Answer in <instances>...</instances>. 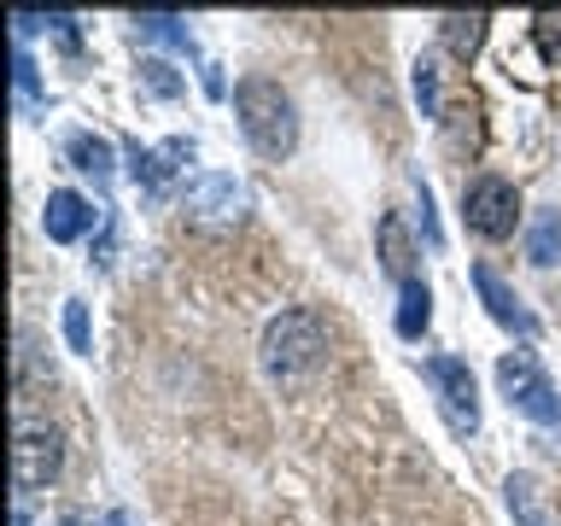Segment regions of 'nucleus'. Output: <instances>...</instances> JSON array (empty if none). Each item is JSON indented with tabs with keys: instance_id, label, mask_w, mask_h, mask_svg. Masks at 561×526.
Here are the masks:
<instances>
[{
	"instance_id": "1",
	"label": "nucleus",
	"mask_w": 561,
	"mask_h": 526,
	"mask_svg": "<svg viewBox=\"0 0 561 526\" xmlns=\"http://www.w3.org/2000/svg\"><path fill=\"white\" fill-rule=\"evenodd\" d=\"M234 117H240V135L252 140V152H263V158H287L298 147L293 94L270 77H245L234 88Z\"/></svg>"
},
{
	"instance_id": "2",
	"label": "nucleus",
	"mask_w": 561,
	"mask_h": 526,
	"mask_svg": "<svg viewBox=\"0 0 561 526\" xmlns=\"http://www.w3.org/2000/svg\"><path fill=\"white\" fill-rule=\"evenodd\" d=\"M328 351V328L316 310H280L270 328H263V375L275 380H298L322 363Z\"/></svg>"
},
{
	"instance_id": "3",
	"label": "nucleus",
	"mask_w": 561,
	"mask_h": 526,
	"mask_svg": "<svg viewBox=\"0 0 561 526\" xmlns=\"http://www.w3.org/2000/svg\"><path fill=\"white\" fill-rule=\"evenodd\" d=\"M497 386H503V398L515 403L520 415H533V421H561V392L550 386V375L538 368L533 351H503L497 357Z\"/></svg>"
},
{
	"instance_id": "4",
	"label": "nucleus",
	"mask_w": 561,
	"mask_h": 526,
	"mask_svg": "<svg viewBox=\"0 0 561 526\" xmlns=\"http://www.w3.org/2000/svg\"><path fill=\"white\" fill-rule=\"evenodd\" d=\"M462 217L480 240H508L515 235V217H520L515 182H503V175H473L462 187Z\"/></svg>"
},
{
	"instance_id": "5",
	"label": "nucleus",
	"mask_w": 561,
	"mask_h": 526,
	"mask_svg": "<svg viewBox=\"0 0 561 526\" xmlns=\"http://www.w3.org/2000/svg\"><path fill=\"white\" fill-rule=\"evenodd\" d=\"M59 462H65L59 433L42 427V421H18V433H12V480H18V491L53 485L59 480Z\"/></svg>"
},
{
	"instance_id": "6",
	"label": "nucleus",
	"mask_w": 561,
	"mask_h": 526,
	"mask_svg": "<svg viewBox=\"0 0 561 526\" xmlns=\"http://www.w3.org/2000/svg\"><path fill=\"white\" fill-rule=\"evenodd\" d=\"M421 375L433 380V392H438V403H445V415H450L456 433L480 427V392H473V375H468L462 357H427V363H421Z\"/></svg>"
},
{
	"instance_id": "7",
	"label": "nucleus",
	"mask_w": 561,
	"mask_h": 526,
	"mask_svg": "<svg viewBox=\"0 0 561 526\" xmlns=\"http://www.w3.org/2000/svg\"><path fill=\"white\" fill-rule=\"evenodd\" d=\"M182 210H193L199 222H234L245 210V187L222 170H199L182 182Z\"/></svg>"
},
{
	"instance_id": "8",
	"label": "nucleus",
	"mask_w": 561,
	"mask_h": 526,
	"mask_svg": "<svg viewBox=\"0 0 561 526\" xmlns=\"http://www.w3.org/2000/svg\"><path fill=\"white\" fill-rule=\"evenodd\" d=\"M473 287H480V298H485V310H491V322H497V328L520 333V340H533V333H538V316L503 287V275L491 270V263H473Z\"/></svg>"
},
{
	"instance_id": "9",
	"label": "nucleus",
	"mask_w": 561,
	"mask_h": 526,
	"mask_svg": "<svg viewBox=\"0 0 561 526\" xmlns=\"http://www.w3.org/2000/svg\"><path fill=\"white\" fill-rule=\"evenodd\" d=\"M42 228H47V240L70 245V240H82L88 228H94V205H88L77 187H53L47 193V210H42Z\"/></svg>"
},
{
	"instance_id": "10",
	"label": "nucleus",
	"mask_w": 561,
	"mask_h": 526,
	"mask_svg": "<svg viewBox=\"0 0 561 526\" xmlns=\"http://www.w3.org/2000/svg\"><path fill=\"white\" fill-rule=\"evenodd\" d=\"M503 503H508V515H515V526H561V515L550 508V491H543L533 473H508Z\"/></svg>"
},
{
	"instance_id": "11",
	"label": "nucleus",
	"mask_w": 561,
	"mask_h": 526,
	"mask_svg": "<svg viewBox=\"0 0 561 526\" xmlns=\"http://www.w3.org/2000/svg\"><path fill=\"white\" fill-rule=\"evenodd\" d=\"M182 158H193V140H170V147H158V152L129 140V170H135V182H147V193H164V182L182 170Z\"/></svg>"
},
{
	"instance_id": "12",
	"label": "nucleus",
	"mask_w": 561,
	"mask_h": 526,
	"mask_svg": "<svg viewBox=\"0 0 561 526\" xmlns=\"http://www.w3.org/2000/svg\"><path fill=\"white\" fill-rule=\"evenodd\" d=\"M485 24L491 18L485 12H450V18H438V42H445V53L450 59H473V53L485 47Z\"/></svg>"
},
{
	"instance_id": "13",
	"label": "nucleus",
	"mask_w": 561,
	"mask_h": 526,
	"mask_svg": "<svg viewBox=\"0 0 561 526\" xmlns=\"http://www.w3.org/2000/svg\"><path fill=\"white\" fill-rule=\"evenodd\" d=\"M526 258H533L538 270L561 263V205H538L533 210V222H526Z\"/></svg>"
},
{
	"instance_id": "14",
	"label": "nucleus",
	"mask_w": 561,
	"mask_h": 526,
	"mask_svg": "<svg viewBox=\"0 0 561 526\" xmlns=\"http://www.w3.org/2000/svg\"><path fill=\"white\" fill-rule=\"evenodd\" d=\"M433 322V293H427V281H403V293H398V333L403 340H421Z\"/></svg>"
},
{
	"instance_id": "15",
	"label": "nucleus",
	"mask_w": 561,
	"mask_h": 526,
	"mask_svg": "<svg viewBox=\"0 0 561 526\" xmlns=\"http://www.w3.org/2000/svg\"><path fill=\"white\" fill-rule=\"evenodd\" d=\"M380 263H386V275L415 281V275H410V263H415V252H410V235H403V217H392V210L380 217Z\"/></svg>"
},
{
	"instance_id": "16",
	"label": "nucleus",
	"mask_w": 561,
	"mask_h": 526,
	"mask_svg": "<svg viewBox=\"0 0 561 526\" xmlns=\"http://www.w3.org/2000/svg\"><path fill=\"white\" fill-rule=\"evenodd\" d=\"M70 164H77L82 175H94V182H112V140L100 135H70Z\"/></svg>"
},
{
	"instance_id": "17",
	"label": "nucleus",
	"mask_w": 561,
	"mask_h": 526,
	"mask_svg": "<svg viewBox=\"0 0 561 526\" xmlns=\"http://www.w3.org/2000/svg\"><path fill=\"white\" fill-rule=\"evenodd\" d=\"M12 77H18V105H24V112H42V82H35V59L24 47L12 53Z\"/></svg>"
},
{
	"instance_id": "18",
	"label": "nucleus",
	"mask_w": 561,
	"mask_h": 526,
	"mask_svg": "<svg viewBox=\"0 0 561 526\" xmlns=\"http://www.w3.org/2000/svg\"><path fill=\"white\" fill-rule=\"evenodd\" d=\"M135 24H140V35H152V42H175V47H187V30H182V18H175V12H140Z\"/></svg>"
},
{
	"instance_id": "19",
	"label": "nucleus",
	"mask_w": 561,
	"mask_h": 526,
	"mask_svg": "<svg viewBox=\"0 0 561 526\" xmlns=\"http://www.w3.org/2000/svg\"><path fill=\"white\" fill-rule=\"evenodd\" d=\"M415 100H421V117H438V65L427 53L415 59Z\"/></svg>"
},
{
	"instance_id": "20",
	"label": "nucleus",
	"mask_w": 561,
	"mask_h": 526,
	"mask_svg": "<svg viewBox=\"0 0 561 526\" xmlns=\"http://www.w3.org/2000/svg\"><path fill=\"white\" fill-rule=\"evenodd\" d=\"M65 340H70V351H94V333H88V305H82V298H70V305H65Z\"/></svg>"
},
{
	"instance_id": "21",
	"label": "nucleus",
	"mask_w": 561,
	"mask_h": 526,
	"mask_svg": "<svg viewBox=\"0 0 561 526\" xmlns=\"http://www.w3.org/2000/svg\"><path fill=\"white\" fill-rule=\"evenodd\" d=\"M140 70H147V88H152L158 100H175V94H182V77H175V70H170L164 59H147Z\"/></svg>"
},
{
	"instance_id": "22",
	"label": "nucleus",
	"mask_w": 561,
	"mask_h": 526,
	"mask_svg": "<svg viewBox=\"0 0 561 526\" xmlns=\"http://www.w3.org/2000/svg\"><path fill=\"white\" fill-rule=\"evenodd\" d=\"M415 199H421V235H427V245L438 252V245H445V228H438V217H433V187L421 182V175H415Z\"/></svg>"
},
{
	"instance_id": "23",
	"label": "nucleus",
	"mask_w": 561,
	"mask_h": 526,
	"mask_svg": "<svg viewBox=\"0 0 561 526\" xmlns=\"http://www.w3.org/2000/svg\"><path fill=\"white\" fill-rule=\"evenodd\" d=\"M538 47H543V59L561 70V18H538Z\"/></svg>"
},
{
	"instance_id": "24",
	"label": "nucleus",
	"mask_w": 561,
	"mask_h": 526,
	"mask_svg": "<svg viewBox=\"0 0 561 526\" xmlns=\"http://www.w3.org/2000/svg\"><path fill=\"white\" fill-rule=\"evenodd\" d=\"M100 526H135V515H129V508H105Z\"/></svg>"
}]
</instances>
